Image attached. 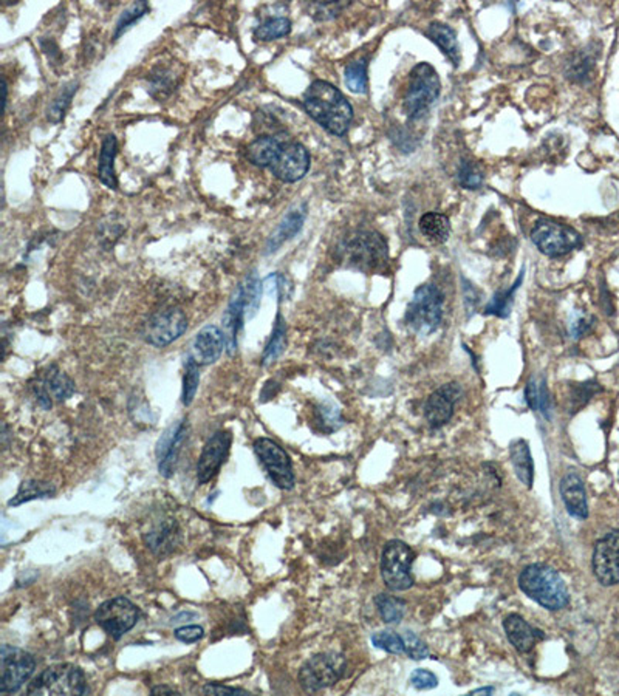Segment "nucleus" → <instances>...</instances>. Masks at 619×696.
I'll use <instances>...</instances> for the list:
<instances>
[{
	"label": "nucleus",
	"mask_w": 619,
	"mask_h": 696,
	"mask_svg": "<svg viewBox=\"0 0 619 696\" xmlns=\"http://www.w3.org/2000/svg\"><path fill=\"white\" fill-rule=\"evenodd\" d=\"M33 391L37 399L43 401L56 399L62 403L74 395V383L58 367L50 366L43 372V378L37 379L36 384H33Z\"/></svg>",
	"instance_id": "obj_20"
},
{
	"label": "nucleus",
	"mask_w": 619,
	"mask_h": 696,
	"mask_svg": "<svg viewBox=\"0 0 619 696\" xmlns=\"http://www.w3.org/2000/svg\"><path fill=\"white\" fill-rule=\"evenodd\" d=\"M152 695H180L177 691H174L171 687H166V685H159V687H154L152 689Z\"/></svg>",
	"instance_id": "obj_49"
},
{
	"label": "nucleus",
	"mask_w": 619,
	"mask_h": 696,
	"mask_svg": "<svg viewBox=\"0 0 619 696\" xmlns=\"http://www.w3.org/2000/svg\"><path fill=\"white\" fill-rule=\"evenodd\" d=\"M411 684L417 691H430V689H436L437 685H438V678L429 670L417 669L411 675Z\"/></svg>",
	"instance_id": "obj_45"
},
{
	"label": "nucleus",
	"mask_w": 619,
	"mask_h": 696,
	"mask_svg": "<svg viewBox=\"0 0 619 696\" xmlns=\"http://www.w3.org/2000/svg\"><path fill=\"white\" fill-rule=\"evenodd\" d=\"M310 167V155L306 147L299 143H289L282 146L276 161L271 165V172L275 177L279 178L283 183H296Z\"/></svg>",
	"instance_id": "obj_16"
},
{
	"label": "nucleus",
	"mask_w": 619,
	"mask_h": 696,
	"mask_svg": "<svg viewBox=\"0 0 619 696\" xmlns=\"http://www.w3.org/2000/svg\"><path fill=\"white\" fill-rule=\"evenodd\" d=\"M76 90H78V82H70L68 86L62 89L59 95L53 99V103L50 105L49 120H51L53 122L61 121L64 115H66V112H67L68 105L74 99Z\"/></svg>",
	"instance_id": "obj_39"
},
{
	"label": "nucleus",
	"mask_w": 619,
	"mask_h": 696,
	"mask_svg": "<svg viewBox=\"0 0 619 696\" xmlns=\"http://www.w3.org/2000/svg\"><path fill=\"white\" fill-rule=\"evenodd\" d=\"M117 138L115 135H107L103 146H101V155H99L98 177L101 183L105 184L111 189H117L118 182L115 175V157H117Z\"/></svg>",
	"instance_id": "obj_28"
},
{
	"label": "nucleus",
	"mask_w": 619,
	"mask_h": 696,
	"mask_svg": "<svg viewBox=\"0 0 619 696\" xmlns=\"http://www.w3.org/2000/svg\"><path fill=\"white\" fill-rule=\"evenodd\" d=\"M319 422L324 426L327 432H333L337 428L343 426V418H341V412L337 409V406L331 403H325L318 409Z\"/></svg>",
	"instance_id": "obj_42"
},
{
	"label": "nucleus",
	"mask_w": 619,
	"mask_h": 696,
	"mask_svg": "<svg viewBox=\"0 0 619 696\" xmlns=\"http://www.w3.org/2000/svg\"><path fill=\"white\" fill-rule=\"evenodd\" d=\"M285 347H287V327H285L282 314L279 313L273 335H271L270 341L267 344L264 354H262V364L268 366L271 362H275L285 352Z\"/></svg>",
	"instance_id": "obj_32"
},
{
	"label": "nucleus",
	"mask_w": 619,
	"mask_h": 696,
	"mask_svg": "<svg viewBox=\"0 0 619 696\" xmlns=\"http://www.w3.org/2000/svg\"><path fill=\"white\" fill-rule=\"evenodd\" d=\"M291 31V22L287 18L268 19L256 30V37L260 41H276L279 37L289 36Z\"/></svg>",
	"instance_id": "obj_37"
},
{
	"label": "nucleus",
	"mask_w": 619,
	"mask_h": 696,
	"mask_svg": "<svg viewBox=\"0 0 619 696\" xmlns=\"http://www.w3.org/2000/svg\"><path fill=\"white\" fill-rule=\"evenodd\" d=\"M522 277L523 275H521V277L515 281V285L513 288H509L507 291H500V293H497L492 299H491L490 304L486 306V312L488 314H496L499 318H507L509 313H511V305H513V298H515V293L517 291V288L521 285Z\"/></svg>",
	"instance_id": "obj_38"
},
{
	"label": "nucleus",
	"mask_w": 619,
	"mask_h": 696,
	"mask_svg": "<svg viewBox=\"0 0 619 696\" xmlns=\"http://www.w3.org/2000/svg\"><path fill=\"white\" fill-rule=\"evenodd\" d=\"M561 495L564 500L567 511L576 519L589 517V505L587 494L584 488V482L577 474H567L561 482Z\"/></svg>",
	"instance_id": "obj_23"
},
{
	"label": "nucleus",
	"mask_w": 619,
	"mask_h": 696,
	"mask_svg": "<svg viewBox=\"0 0 619 696\" xmlns=\"http://www.w3.org/2000/svg\"><path fill=\"white\" fill-rule=\"evenodd\" d=\"M420 231L432 244H445L451 234V223L445 215L428 213L420 219Z\"/></svg>",
	"instance_id": "obj_31"
},
{
	"label": "nucleus",
	"mask_w": 619,
	"mask_h": 696,
	"mask_svg": "<svg viewBox=\"0 0 619 696\" xmlns=\"http://www.w3.org/2000/svg\"><path fill=\"white\" fill-rule=\"evenodd\" d=\"M0 693H16L36 670V660L22 648L2 646L0 650Z\"/></svg>",
	"instance_id": "obj_10"
},
{
	"label": "nucleus",
	"mask_w": 619,
	"mask_h": 696,
	"mask_svg": "<svg viewBox=\"0 0 619 696\" xmlns=\"http://www.w3.org/2000/svg\"><path fill=\"white\" fill-rule=\"evenodd\" d=\"M304 107L314 121L330 134H345L353 120V109L337 87L325 81H314L304 95Z\"/></svg>",
	"instance_id": "obj_1"
},
{
	"label": "nucleus",
	"mask_w": 619,
	"mask_h": 696,
	"mask_svg": "<svg viewBox=\"0 0 619 696\" xmlns=\"http://www.w3.org/2000/svg\"><path fill=\"white\" fill-rule=\"evenodd\" d=\"M372 642H374L375 647L381 648L387 653H406L405 639H403V636H399L395 631H380V633L372 636Z\"/></svg>",
	"instance_id": "obj_41"
},
{
	"label": "nucleus",
	"mask_w": 619,
	"mask_h": 696,
	"mask_svg": "<svg viewBox=\"0 0 619 696\" xmlns=\"http://www.w3.org/2000/svg\"><path fill=\"white\" fill-rule=\"evenodd\" d=\"M174 636H175V639L183 642V644H194V642L202 639L205 636V630L200 625H184V627L175 630Z\"/></svg>",
	"instance_id": "obj_46"
},
{
	"label": "nucleus",
	"mask_w": 619,
	"mask_h": 696,
	"mask_svg": "<svg viewBox=\"0 0 619 696\" xmlns=\"http://www.w3.org/2000/svg\"><path fill=\"white\" fill-rule=\"evenodd\" d=\"M509 455H511V463H513L517 478L527 488H531L534 480V464L527 441H515L509 447Z\"/></svg>",
	"instance_id": "obj_27"
},
{
	"label": "nucleus",
	"mask_w": 619,
	"mask_h": 696,
	"mask_svg": "<svg viewBox=\"0 0 619 696\" xmlns=\"http://www.w3.org/2000/svg\"><path fill=\"white\" fill-rule=\"evenodd\" d=\"M344 257L350 267L362 271H378L387 262V244L376 232H360L344 244Z\"/></svg>",
	"instance_id": "obj_8"
},
{
	"label": "nucleus",
	"mask_w": 619,
	"mask_h": 696,
	"mask_svg": "<svg viewBox=\"0 0 619 696\" xmlns=\"http://www.w3.org/2000/svg\"><path fill=\"white\" fill-rule=\"evenodd\" d=\"M345 84L353 93H366L368 90V59L366 58L350 62L345 68Z\"/></svg>",
	"instance_id": "obj_35"
},
{
	"label": "nucleus",
	"mask_w": 619,
	"mask_h": 696,
	"mask_svg": "<svg viewBox=\"0 0 619 696\" xmlns=\"http://www.w3.org/2000/svg\"><path fill=\"white\" fill-rule=\"evenodd\" d=\"M403 639H405L406 653L409 654L412 660L420 661L429 656V648L415 633L405 631Z\"/></svg>",
	"instance_id": "obj_44"
},
{
	"label": "nucleus",
	"mask_w": 619,
	"mask_h": 696,
	"mask_svg": "<svg viewBox=\"0 0 619 696\" xmlns=\"http://www.w3.org/2000/svg\"><path fill=\"white\" fill-rule=\"evenodd\" d=\"M188 330V318L182 310L169 308L157 313L144 324V339L154 347H166L183 336Z\"/></svg>",
	"instance_id": "obj_13"
},
{
	"label": "nucleus",
	"mask_w": 619,
	"mask_h": 696,
	"mask_svg": "<svg viewBox=\"0 0 619 696\" xmlns=\"http://www.w3.org/2000/svg\"><path fill=\"white\" fill-rule=\"evenodd\" d=\"M347 667L344 654L327 652L313 656L299 670V683L306 692L324 691L343 678Z\"/></svg>",
	"instance_id": "obj_6"
},
{
	"label": "nucleus",
	"mask_w": 619,
	"mask_h": 696,
	"mask_svg": "<svg viewBox=\"0 0 619 696\" xmlns=\"http://www.w3.org/2000/svg\"><path fill=\"white\" fill-rule=\"evenodd\" d=\"M143 540L157 556L171 554L180 544V526L177 520H159L148 532L143 534Z\"/></svg>",
	"instance_id": "obj_21"
},
{
	"label": "nucleus",
	"mask_w": 619,
	"mask_h": 696,
	"mask_svg": "<svg viewBox=\"0 0 619 696\" xmlns=\"http://www.w3.org/2000/svg\"><path fill=\"white\" fill-rule=\"evenodd\" d=\"M89 693L84 672L74 664H56L47 667L31 681L27 695L82 696Z\"/></svg>",
	"instance_id": "obj_3"
},
{
	"label": "nucleus",
	"mask_w": 619,
	"mask_h": 696,
	"mask_svg": "<svg viewBox=\"0 0 619 696\" xmlns=\"http://www.w3.org/2000/svg\"><path fill=\"white\" fill-rule=\"evenodd\" d=\"M148 12L149 6L146 2H136L134 5L129 6L126 12H121V16L118 19L117 27H115L113 39L117 41L118 37L129 30L130 27L135 24L136 20H140Z\"/></svg>",
	"instance_id": "obj_40"
},
{
	"label": "nucleus",
	"mask_w": 619,
	"mask_h": 696,
	"mask_svg": "<svg viewBox=\"0 0 619 696\" xmlns=\"http://www.w3.org/2000/svg\"><path fill=\"white\" fill-rule=\"evenodd\" d=\"M531 238L540 252L548 257L565 256L581 244V236L573 228L550 220L538 221Z\"/></svg>",
	"instance_id": "obj_11"
},
{
	"label": "nucleus",
	"mask_w": 619,
	"mask_h": 696,
	"mask_svg": "<svg viewBox=\"0 0 619 696\" xmlns=\"http://www.w3.org/2000/svg\"><path fill=\"white\" fill-rule=\"evenodd\" d=\"M428 36L432 43L438 45V49L442 50L445 55L448 56L455 67L460 64V47L457 43V35L451 27L440 24V22H434L428 28Z\"/></svg>",
	"instance_id": "obj_26"
},
{
	"label": "nucleus",
	"mask_w": 619,
	"mask_h": 696,
	"mask_svg": "<svg viewBox=\"0 0 619 696\" xmlns=\"http://www.w3.org/2000/svg\"><path fill=\"white\" fill-rule=\"evenodd\" d=\"M375 605L378 607L381 617L386 623H397L405 616L406 604L399 599L389 594H378L375 598Z\"/></svg>",
	"instance_id": "obj_34"
},
{
	"label": "nucleus",
	"mask_w": 619,
	"mask_h": 696,
	"mask_svg": "<svg viewBox=\"0 0 619 696\" xmlns=\"http://www.w3.org/2000/svg\"><path fill=\"white\" fill-rule=\"evenodd\" d=\"M461 387L457 383H449L434 391L424 406V415L430 428H443L448 424L454 414L455 403L461 398Z\"/></svg>",
	"instance_id": "obj_17"
},
{
	"label": "nucleus",
	"mask_w": 619,
	"mask_h": 696,
	"mask_svg": "<svg viewBox=\"0 0 619 696\" xmlns=\"http://www.w3.org/2000/svg\"><path fill=\"white\" fill-rule=\"evenodd\" d=\"M443 300L442 291L434 285L418 288L406 313V322L418 335L428 336L442 324Z\"/></svg>",
	"instance_id": "obj_5"
},
{
	"label": "nucleus",
	"mask_w": 619,
	"mask_h": 696,
	"mask_svg": "<svg viewBox=\"0 0 619 696\" xmlns=\"http://www.w3.org/2000/svg\"><path fill=\"white\" fill-rule=\"evenodd\" d=\"M494 692V687H484V689H477V691H472L469 695H478V693H492Z\"/></svg>",
	"instance_id": "obj_50"
},
{
	"label": "nucleus",
	"mask_w": 619,
	"mask_h": 696,
	"mask_svg": "<svg viewBox=\"0 0 619 696\" xmlns=\"http://www.w3.org/2000/svg\"><path fill=\"white\" fill-rule=\"evenodd\" d=\"M245 318V298H244V288L239 285L236 290L233 299L228 305L227 312L223 314V333L227 337L228 353L233 354L237 350V336L242 330Z\"/></svg>",
	"instance_id": "obj_22"
},
{
	"label": "nucleus",
	"mask_w": 619,
	"mask_h": 696,
	"mask_svg": "<svg viewBox=\"0 0 619 696\" xmlns=\"http://www.w3.org/2000/svg\"><path fill=\"white\" fill-rule=\"evenodd\" d=\"M519 586L528 598L550 611H558L570 604V594L564 579L542 563L528 565L519 576Z\"/></svg>",
	"instance_id": "obj_2"
},
{
	"label": "nucleus",
	"mask_w": 619,
	"mask_h": 696,
	"mask_svg": "<svg viewBox=\"0 0 619 696\" xmlns=\"http://www.w3.org/2000/svg\"><path fill=\"white\" fill-rule=\"evenodd\" d=\"M203 693L205 695L214 696H245L251 695V692L245 691V689H239V687H227L221 684H206L203 687Z\"/></svg>",
	"instance_id": "obj_47"
},
{
	"label": "nucleus",
	"mask_w": 619,
	"mask_h": 696,
	"mask_svg": "<svg viewBox=\"0 0 619 696\" xmlns=\"http://www.w3.org/2000/svg\"><path fill=\"white\" fill-rule=\"evenodd\" d=\"M592 319L589 316H584V314H579L573 322H571L570 331L573 337H581L583 336L584 333H587L589 331L590 327H592Z\"/></svg>",
	"instance_id": "obj_48"
},
{
	"label": "nucleus",
	"mask_w": 619,
	"mask_h": 696,
	"mask_svg": "<svg viewBox=\"0 0 619 696\" xmlns=\"http://www.w3.org/2000/svg\"><path fill=\"white\" fill-rule=\"evenodd\" d=\"M459 182L468 189H477L484 183V174L472 161H463L459 171Z\"/></svg>",
	"instance_id": "obj_43"
},
{
	"label": "nucleus",
	"mask_w": 619,
	"mask_h": 696,
	"mask_svg": "<svg viewBox=\"0 0 619 696\" xmlns=\"http://www.w3.org/2000/svg\"><path fill=\"white\" fill-rule=\"evenodd\" d=\"M231 445L233 435L228 430H219L206 441L197 463V480L200 484L211 482L221 472V466L227 463L229 457Z\"/></svg>",
	"instance_id": "obj_14"
},
{
	"label": "nucleus",
	"mask_w": 619,
	"mask_h": 696,
	"mask_svg": "<svg viewBox=\"0 0 619 696\" xmlns=\"http://www.w3.org/2000/svg\"><path fill=\"white\" fill-rule=\"evenodd\" d=\"M184 440H186V424L184 421H180L172 424L157 443L155 453L159 459V470L165 478H171L174 476Z\"/></svg>",
	"instance_id": "obj_18"
},
{
	"label": "nucleus",
	"mask_w": 619,
	"mask_h": 696,
	"mask_svg": "<svg viewBox=\"0 0 619 696\" xmlns=\"http://www.w3.org/2000/svg\"><path fill=\"white\" fill-rule=\"evenodd\" d=\"M306 217H307V206L306 205L291 209L289 214L285 215L282 221L279 223L276 231L273 232L271 237L268 238L267 246H265V254L276 252L283 244H287L289 240L295 237L296 234L301 231Z\"/></svg>",
	"instance_id": "obj_24"
},
{
	"label": "nucleus",
	"mask_w": 619,
	"mask_h": 696,
	"mask_svg": "<svg viewBox=\"0 0 619 696\" xmlns=\"http://www.w3.org/2000/svg\"><path fill=\"white\" fill-rule=\"evenodd\" d=\"M282 151L281 143L273 136H262L248 147V159L259 167H271Z\"/></svg>",
	"instance_id": "obj_29"
},
{
	"label": "nucleus",
	"mask_w": 619,
	"mask_h": 696,
	"mask_svg": "<svg viewBox=\"0 0 619 696\" xmlns=\"http://www.w3.org/2000/svg\"><path fill=\"white\" fill-rule=\"evenodd\" d=\"M225 347H227L225 333L215 325H208L197 333L190 347V356L198 366H209L219 360Z\"/></svg>",
	"instance_id": "obj_19"
},
{
	"label": "nucleus",
	"mask_w": 619,
	"mask_h": 696,
	"mask_svg": "<svg viewBox=\"0 0 619 696\" xmlns=\"http://www.w3.org/2000/svg\"><path fill=\"white\" fill-rule=\"evenodd\" d=\"M140 617V608L123 596L105 600L95 613L97 623L115 641H120L126 633H129L138 623Z\"/></svg>",
	"instance_id": "obj_9"
},
{
	"label": "nucleus",
	"mask_w": 619,
	"mask_h": 696,
	"mask_svg": "<svg viewBox=\"0 0 619 696\" xmlns=\"http://www.w3.org/2000/svg\"><path fill=\"white\" fill-rule=\"evenodd\" d=\"M242 288H244V298H245V316L248 319H252L258 314L259 306H260L264 282L259 281L256 273H252L246 277L245 283L242 285Z\"/></svg>",
	"instance_id": "obj_33"
},
{
	"label": "nucleus",
	"mask_w": 619,
	"mask_h": 696,
	"mask_svg": "<svg viewBox=\"0 0 619 696\" xmlns=\"http://www.w3.org/2000/svg\"><path fill=\"white\" fill-rule=\"evenodd\" d=\"M593 573L604 586L619 584V531H610L600 538L593 551Z\"/></svg>",
	"instance_id": "obj_15"
},
{
	"label": "nucleus",
	"mask_w": 619,
	"mask_h": 696,
	"mask_svg": "<svg viewBox=\"0 0 619 696\" xmlns=\"http://www.w3.org/2000/svg\"><path fill=\"white\" fill-rule=\"evenodd\" d=\"M254 452L259 463L262 464L267 476L277 488L290 491L295 486V472L289 453L270 438H259L254 441Z\"/></svg>",
	"instance_id": "obj_12"
},
{
	"label": "nucleus",
	"mask_w": 619,
	"mask_h": 696,
	"mask_svg": "<svg viewBox=\"0 0 619 696\" xmlns=\"http://www.w3.org/2000/svg\"><path fill=\"white\" fill-rule=\"evenodd\" d=\"M440 95V78L429 64L422 62L411 72L403 109L411 120H418L429 111Z\"/></svg>",
	"instance_id": "obj_4"
},
{
	"label": "nucleus",
	"mask_w": 619,
	"mask_h": 696,
	"mask_svg": "<svg viewBox=\"0 0 619 696\" xmlns=\"http://www.w3.org/2000/svg\"><path fill=\"white\" fill-rule=\"evenodd\" d=\"M198 364L196 360L188 356L186 366H184L183 376V393H182V403L188 407L194 401L197 391H198V384H200V370H198Z\"/></svg>",
	"instance_id": "obj_36"
},
{
	"label": "nucleus",
	"mask_w": 619,
	"mask_h": 696,
	"mask_svg": "<svg viewBox=\"0 0 619 696\" xmlns=\"http://www.w3.org/2000/svg\"><path fill=\"white\" fill-rule=\"evenodd\" d=\"M53 495H56V488L51 483L43 480H25L20 483L16 495L8 501V507H20L31 500L51 499Z\"/></svg>",
	"instance_id": "obj_30"
},
{
	"label": "nucleus",
	"mask_w": 619,
	"mask_h": 696,
	"mask_svg": "<svg viewBox=\"0 0 619 696\" xmlns=\"http://www.w3.org/2000/svg\"><path fill=\"white\" fill-rule=\"evenodd\" d=\"M415 553L401 540H391L381 557V576L389 590L406 592L414 585L411 575Z\"/></svg>",
	"instance_id": "obj_7"
},
{
	"label": "nucleus",
	"mask_w": 619,
	"mask_h": 696,
	"mask_svg": "<svg viewBox=\"0 0 619 696\" xmlns=\"http://www.w3.org/2000/svg\"><path fill=\"white\" fill-rule=\"evenodd\" d=\"M503 629H505L508 641L515 646L519 653L531 652L538 642L536 630L519 615H511L507 617L503 623Z\"/></svg>",
	"instance_id": "obj_25"
}]
</instances>
